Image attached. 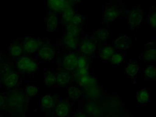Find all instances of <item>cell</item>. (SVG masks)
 <instances>
[{
	"mask_svg": "<svg viewBox=\"0 0 156 117\" xmlns=\"http://www.w3.org/2000/svg\"><path fill=\"white\" fill-rule=\"evenodd\" d=\"M16 64L17 69L25 73H33L38 68L37 63L29 57H22L18 58Z\"/></svg>",
	"mask_w": 156,
	"mask_h": 117,
	"instance_id": "1",
	"label": "cell"
},
{
	"mask_svg": "<svg viewBox=\"0 0 156 117\" xmlns=\"http://www.w3.org/2000/svg\"><path fill=\"white\" fill-rule=\"evenodd\" d=\"M79 57L73 53L65 54L62 58V65L64 69L68 71H72L77 69Z\"/></svg>",
	"mask_w": 156,
	"mask_h": 117,
	"instance_id": "2",
	"label": "cell"
},
{
	"mask_svg": "<svg viewBox=\"0 0 156 117\" xmlns=\"http://www.w3.org/2000/svg\"><path fill=\"white\" fill-rule=\"evenodd\" d=\"M42 44L40 40L36 37H27L23 41V48L28 53H33L37 51Z\"/></svg>",
	"mask_w": 156,
	"mask_h": 117,
	"instance_id": "3",
	"label": "cell"
},
{
	"mask_svg": "<svg viewBox=\"0 0 156 117\" xmlns=\"http://www.w3.org/2000/svg\"><path fill=\"white\" fill-rule=\"evenodd\" d=\"M38 55L43 60L47 61L51 60L55 56V50L53 47L49 44H44L39 49Z\"/></svg>",
	"mask_w": 156,
	"mask_h": 117,
	"instance_id": "4",
	"label": "cell"
},
{
	"mask_svg": "<svg viewBox=\"0 0 156 117\" xmlns=\"http://www.w3.org/2000/svg\"><path fill=\"white\" fill-rule=\"evenodd\" d=\"M68 1L62 0H51L48 1V6L54 12L65 11L69 8Z\"/></svg>",
	"mask_w": 156,
	"mask_h": 117,
	"instance_id": "5",
	"label": "cell"
},
{
	"mask_svg": "<svg viewBox=\"0 0 156 117\" xmlns=\"http://www.w3.org/2000/svg\"><path fill=\"white\" fill-rule=\"evenodd\" d=\"M119 9L118 7L115 5L107 7L106 8L104 13L105 22L109 23L115 20L119 17Z\"/></svg>",
	"mask_w": 156,
	"mask_h": 117,
	"instance_id": "6",
	"label": "cell"
},
{
	"mask_svg": "<svg viewBox=\"0 0 156 117\" xmlns=\"http://www.w3.org/2000/svg\"><path fill=\"white\" fill-rule=\"evenodd\" d=\"M96 43L91 40H85L81 43L80 51L85 55H91L95 51Z\"/></svg>",
	"mask_w": 156,
	"mask_h": 117,
	"instance_id": "7",
	"label": "cell"
},
{
	"mask_svg": "<svg viewBox=\"0 0 156 117\" xmlns=\"http://www.w3.org/2000/svg\"><path fill=\"white\" fill-rule=\"evenodd\" d=\"M114 45L117 49L126 50L130 48L132 45V41L128 36H122L115 40Z\"/></svg>",
	"mask_w": 156,
	"mask_h": 117,
	"instance_id": "8",
	"label": "cell"
},
{
	"mask_svg": "<svg viewBox=\"0 0 156 117\" xmlns=\"http://www.w3.org/2000/svg\"><path fill=\"white\" fill-rule=\"evenodd\" d=\"M143 20L142 12L138 10H134L130 12L129 17V23L132 27H136Z\"/></svg>",
	"mask_w": 156,
	"mask_h": 117,
	"instance_id": "9",
	"label": "cell"
},
{
	"mask_svg": "<svg viewBox=\"0 0 156 117\" xmlns=\"http://www.w3.org/2000/svg\"><path fill=\"white\" fill-rule=\"evenodd\" d=\"M58 18L55 14L50 13L47 19V27L48 31L52 32L55 31L58 27Z\"/></svg>",
	"mask_w": 156,
	"mask_h": 117,
	"instance_id": "10",
	"label": "cell"
},
{
	"mask_svg": "<svg viewBox=\"0 0 156 117\" xmlns=\"http://www.w3.org/2000/svg\"><path fill=\"white\" fill-rule=\"evenodd\" d=\"M115 53V50L111 46H104L100 49V57L104 60H108Z\"/></svg>",
	"mask_w": 156,
	"mask_h": 117,
	"instance_id": "11",
	"label": "cell"
},
{
	"mask_svg": "<svg viewBox=\"0 0 156 117\" xmlns=\"http://www.w3.org/2000/svg\"><path fill=\"white\" fill-rule=\"evenodd\" d=\"M19 80V76L15 74L9 73L5 74L4 83L8 87L11 88L16 85Z\"/></svg>",
	"mask_w": 156,
	"mask_h": 117,
	"instance_id": "12",
	"label": "cell"
},
{
	"mask_svg": "<svg viewBox=\"0 0 156 117\" xmlns=\"http://www.w3.org/2000/svg\"><path fill=\"white\" fill-rule=\"evenodd\" d=\"M64 44L66 48L71 50H75L77 46V40L73 36L67 34L64 37Z\"/></svg>",
	"mask_w": 156,
	"mask_h": 117,
	"instance_id": "13",
	"label": "cell"
},
{
	"mask_svg": "<svg viewBox=\"0 0 156 117\" xmlns=\"http://www.w3.org/2000/svg\"><path fill=\"white\" fill-rule=\"evenodd\" d=\"M126 74L131 78H134L137 74L138 71V66L136 63L129 62L126 67H125Z\"/></svg>",
	"mask_w": 156,
	"mask_h": 117,
	"instance_id": "14",
	"label": "cell"
},
{
	"mask_svg": "<svg viewBox=\"0 0 156 117\" xmlns=\"http://www.w3.org/2000/svg\"><path fill=\"white\" fill-rule=\"evenodd\" d=\"M136 99L141 104L148 102L150 99V94L147 90L142 89L139 90L136 94Z\"/></svg>",
	"mask_w": 156,
	"mask_h": 117,
	"instance_id": "15",
	"label": "cell"
},
{
	"mask_svg": "<svg viewBox=\"0 0 156 117\" xmlns=\"http://www.w3.org/2000/svg\"><path fill=\"white\" fill-rule=\"evenodd\" d=\"M56 81L60 84H65L69 83L71 79V74L68 72H63L57 74Z\"/></svg>",
	"mask_w": 156,
	"mask_h": 117,
	"instance_id": "16",
	"label": "cell"
},
{
	"mask_svg": "<svg viewBox=\"0 0 156 117\" xmlns=\"http://www.w3.org/2000/svg\"><path fill=\"white\" fill-rule=\"evenodd\" d=\"M143 58L145 60H156V49H150L145 51L143 53Z\"/></svg>",
	"mask_w": 156,
	"mask_h": 117,
	"instance_id": "17",
	"label": "cell"
},
{
	"mask_svg": "<svg viewBox=\"0 0 156 117\" xmlns=\"http://www.w3.org/2000/svg\"><path fill=\"white\" fill-rule=\"evenodd\" d=\"M9 52L13 57H18L22 53V47L17 43H13L9 47Z\"/></svg>",
	"mask_w": 156,
	"mask_h": 117,
	"instance_id": "18",
	"label": "cell"
},
{
	"mask_svg": "<svg viewBox=\"0 0 156 117\" xmlns=\"http://www.w3.org/2000/svg\"><path fill=\"white\" fill-rule=\"evenodd\" d=\"M57 115L60 117H65L68 115L69 112V108L66 104H61L58 106L55 110Z\"/></svg>",
	"mask_w": 156,
	"mask_h": 117,
	"instance_id": "19",
	"label": "cell"
},
{
	"mask_svg": "<svg viewBox=\"0 0 156 117\" xmlns=\"http://www.w3.org/2000/svg\"><path fill=\"white\" fill-rule=\"evenodd\" d=\"M75 12L71 8H68L65 11L62 16V21L64 23L68 24L69 22L72 21Z\"/></svg>",
	"mask_w": 156,
	"mask_h": 117,
	"instance_id": "20",
	"label": "cell"
},
{
	"mask_svg": "<svg viewBox=\"0 0 156 117\" xmlns=\"http://www.w3.org/2000/svg\"><path fill=\"white\" fill-rule=\"evenodd\" d=\"M86 112L89 115H96L100 114L99 108L97 105L93 103H89L86 108Z\"/></svg>",
	"mask_w": 156,
	"mask_h": 117,
	"instance_id": "21",
	"label": "cell"
},
{
	"mask_svg": "<svg viewBox=\"0 0 156 117\" xmlns=\"http://www.w3.org/2000/svg\"><path fill=\"white\" fill-rule=\"evenodd\" d=\"M68 34L69 35L76 36L80 33L81 29L78 26L73 24H68L66 25Z\"/></svg>",
	"mask_w": 156,
	"mask_h": 117,
	"instance_id": "22",
	"label": "cell"
},
{
	"mask_svg": "<svg viewBox=\"0 0 156 117\" xmlns=\"http://www.w3.org/2000/svg\"><path fill=\"white\" fill-rule=\"evenodd\" d=\"M109 35L108 30L105 29H100L95 33V36L97 40L100 41H104L106 40Z\"/></svg>",
	"mask_w": 156,
	"mask_h": 117,
	"instance_id": "23",
	"label": "cell"
},
{
	"mask_svg": "<svg viewBox=\"0 0 156 117\" xmlns=\"http://www.w3.org/2000/svg\"><path fill=\"white\" fill-rule=\"evenodd\" d=\"M42 106L44 108H50L53 106V100L51 96L47 95L43 97L41 100Z\"/></svg>",
	"mask_w": 156,
	"mask_h": 117,
	"instance_id": "24",
	"label": "cell"
},
{
	"mask_svg": "<svg viewBox=\"0 0 156 117\" xmlns=\"http://www.w3.org/2000/svg\"><path fill=\"white\" fill-rule=\"evenodd\" d=\"M68 93L69 97L73 99L79 98L81 95L80 89L75 86H72L68 89Z\"/></svg>",
	"mask_w": 156,
	"mask_h": 117,
	"instance_id": "25",
	"label": "cell"
},
{
	"mask_svg": "<svg viewBox=\"0 0 156 117\" xmlns=\"http://www.w3.org/2000/svg\"><path fill=\"white\" fill-rule=\"evenodd\" d=\"M144 74L146 77L151 79L156 77V67L150 66L146 68L144 71Z\"/></svg>",
	"mask_w": 156,
	"mask_h": 117,
	"instance_id": "26",
	"label": "cell"
},
{
	"mask_svg": "<svg viewBox=\"0 0 156 117\" xmlns=\"http://www.w3.org/2000/svg\"><path fill=\"white\" fill-rule=\"evenodd\" d=\"M124 57L119 53H114L110 59V62L114 65H118L123 62Z\"/></svg>",
	"mask_w": 156,
	"mask_h": 117,
	"instance_id": "27",
	"label": "cell"
},
{
	"mask_svg": "<svg viewBox=\"0 0 156 117\" xmlns=\"http://www.w3.org/2000/svg\"><path fill=\"white\" fill-rule=\"evenodd\" d=\"M56 81V76L51 72H49L46 76L44 81H45V84L47 86H51L55 84Z\"/></svg>",
	"mask_w": 156,
	"mask_h": 117,
	"instance_id": "28",
	"label": "cell"
},
{
	"mask_svg": "<svg viewBox=\"0 0 156 117\" xmlns=\"http://www.w3.org/2000/svg\"><path fill=\"white\" fill-rule=\"evenodd\" d=\"M88 60L87 58L84 56L79 57L78 61V68L87 69Z\"/></svg>",
	"mask_w": 156,
	"mask_h": 117,
	"instance_id": "29",
	"label": "cell"
},
{
	"mask_svg": "<svg viewBox=\"0 0 156 117\" xmlns=\"http://www.w3.org/2000/svg\"><path fill=\"white\" fill-rule=\"evenodd\" d=\"M26 93L28 97H32L37 95V89L34 86H28L26 89Z\"/></svg>",
	"mask_w": 156,
	"mask_h": 117,
	"instance_id": "30",
	"label": "cell"
},
{
	"mask_svg": "<svg viewBox=\"0 0 156 117\" xmlns=\"http://www.w3.org/2000/svg\"><path fill=\"white\" fill-rule=\"evenodd\" d=\"M82 20H83V18H82L81 15L79 14H76L74 16L72 21L73 23V24L76 25V26H79L81 23Z\"/></svg>",
	"mask_w": 156,
	"mask_h": 117,
	"instance_id": "31",
	"label": "cell"
},
{
	"mask_svg": "<svg viewBox=\"0 0 156 117\" xmlns=\"http://www.w3.org/2000/svg\"><path fill=\"white\" fill-rule=\"evenodd\" d=\"M76 75L81 77L83 76H88V71L87 69L86 68H77L76 72Z\"/></svg>",
	"mask_w": 156,
	"mask_h": 117,
	"instance_id": "32",
	"label": "cell"
},
{
	"mask_svg": "<svg viewBox=\"0 0 156 117\" xmlns=\"http://www.w3.org/2000/svg\"><path fill=\"white\" fill-rule=\"evenodd\" d=\"M150 24L153 27L156 26V12L152 14L150 16Z\"/></svg>",
	"mask_w": 156,
	"mask_h": 117,
	"instance_id": "33",
	"label": "cell"
},
{
	"mask_svg": "<svg viewBox=\"0 0 156 117\" xmlns=\"http://www.w3.org/2000/svg\"><path fill=\"white\" fill-rule=\"evenodd\" d=\"M89 77L88 76H83L80 77V83L82 85H85L88 83Z\"/></svg>",
	"mask_w": 156,
	"mask_h": 117,
	"instance_id": "34",
	"label": "cell"
},
{
	"mask_svg": "<svg viewBox=\"0 0 156 117\" xmlns=\"http://www.w3.org/2000/svg\"><path fill=\"white\" fill-rule=\"evenodd\" d=\"M76 117H86V115H78V116H76Z\"/></svg>",
	"mask_w": 156,
	"mask_h": 117,
	"instance_id": "35",
	"label": "cell"
},
{
	"mask_svg": "<svg viewBox=\"0 0 156 117\" xmlns=\"http://www.w3.org/2000/svg\"><path fill=\"white\" fill-rule=\"evenodd\" d=\"M54 117V116H51V117Z\"/></svg>",
	"mask_w": 156,
	"mask_h": 117,
	"instance_id": "36",
	"label": "cell"
},
{
	"mask_svg": "<svg viewBox=\"0 0 156 117\" xmlns=\"http://www.w3.org/2000/svg\"><path fill=\"white\" fill-rule=\"evenodd\" d=\"M1 117H3V116H1Z\"/></svg>",
	"mask_w": 156,
	"mask_h": 117,
	"instance_id": "37",
	"label": "cell"
}]
</instances>
